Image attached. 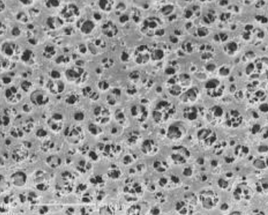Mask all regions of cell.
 <instances>
[{
	"mask_svg": "<svg viewBox=\"0 0 268 215\" xmlns=\"http://www.w3.org/2000/svg\"><path fill=\"white\" fill-rule=\"evenodd\" d=\"M18 112L21 116H33L38 110L30 101L28 97H26L19 104L15 106Z\"/></svg>",
	"mask_w": 268,
	"mask_h": 215,
	"instance_id": "31",
	"label": "cell"
},
{
	"mask_svg": "<svg viewBox=\"0 0 268 215\" xmlns=\"http://www.w3.org/2000/svg\"><path fill=\"white\" fill-rule=\"evenodd\" d=\"M15 61L8 59L2 56V61H1V67H2V72L3 73H8L11 72V71L13 69V65L15 64Z\"/></svg>",
	"mask_w": 268,
	"mask_h": 215,
	"instance_id": "41",
	"label": "cell"
},
{
	"mask_svg": "<svg viewBox=\"0 0 268 215\" xmlns=\"http://www.w3.org/2000/svg\"><path fill=\"white\" fill-rule=\"evenodd\" d=\"M19 3H20L21 5L25 7H32L35 5V3H37V2L19 1Z\"/></svg>",
	"mask_w": 268,
	"mask_h": 215,
	"instance_id": "45",
	"label": "cell"
},
{
	"mask_svg": "<svg viewBox=\"0 0 268 215\" xmlns=\"http://www.w3.org/2000/svg\"><path fill=\"white\" fill-rule=\"evenodd\" d=\"M191 136L194 144L205 150L211 149L219 140L218 134L210 127H200L192 130Z\"/></svg>",
	"mask_w": 268,
	"mask_h": 215,
	"instance_id": "12",
	"label": "cell"
},
{
	"mask_svg": "<svg viewBox=\"0 0 268 215\" xmlns=\"http://www.w3.org/2000/svg\"><path fill=\"white\" fill-rule=\"evenodd\" d=\"M97 22L94 18L83 19L82 17L76 23L77 30L85 36L92 35L97 29Z\"/></svg>",
	"mask_w": 268,
	"mask_h": 215,
	"instance_id": "29",
	"label": "cell"
},
{
	"mask_svg": "<svg viewBox=\"0 0 268 215\" xmlns=\"http://www.w3.org/2000/svg\"><path fill=\"white\" fill-rule=\"evenodd\" d=\"M125 131L126 130L112 121L108 127L105 128L106 137L113 139L120 140Z\"/></svg>",
	"mask_w": 268,
	"mask_h": 215,
	"instance_id": "33",
	"label": "cell"
},
{
	"mask_svg": "<svg viewBox=\"0 0 268 215\" xmlns=\"http://www.w3.org/2000/svg\"><path fill=\"white\" fill-rule=\"evenodd\" d=\"M113 122L125 130L133 126L126 104L113 109Z\"/></svg>",
	"mask_w": 268,
	"mask_h": 215,
	"instance_id": "22",
	"label": "cell"
},
{
	"mask_svg": "<svg viewBox=\"0 0 268 215\" xmlns=\"http://www.w3.org/2000/svg\"><path fill=\"white\" fill-rule=\"evenodd\" d=\"M151 175L154 177L158 190L173 193L189 186L186 184L180 174L174 169L163 175Z\"/></svg>",
	"mask_w": 268,
	"mask_h": 215,
	"instance_id": "9",
	"label": "cell"
},
{
	"mask_svg": "<svg viewBox=\"0 0 268 215\" xmlns=\"http://www.w3.org/2000/svg\"><path fill=\"white\" fill-rule=\"evenodd\" d=\"M16 21L23 24H28L31 23L32 17L30 16L28 13H26L24 12H20L17 13L16 16Z\"/></svg>",
	"mask_w": 268,
	"mask_h": 215,
	"instance_id": "42",
	"label": "cell"
},
{
	"mask_svg": "<svg viewBox=\"0 0 268 215\" xmlns=\"http://www.w3.org/2000/svg\"><path fill=\"white\" fill-rule=\"evenodd\" d=\"M62 137L68 146L76 148L82 146L89 140L84 124L70 121Z\"/></svg>",
	"mask_w": 268,
	"mask_h": 215,
	"instance_id": "8",
	"label": "cell"
},
{
	"mask_svg": "<svg viewBox=\"0 0 268 215\" xmlns=\"http://www.w3.org/2000/svg\"><path fill=\"white\" fill-rule=\"evenodd\" d=\"M76 52L79 53L80 56H85L88 51L87 43H80L76 47Z\"/></svg>",
	"mask_w": 268,
	"mask_h": 215,
	"instance_id": "44",
	"label": "cell"
},
{
	"mask_svg": "<svg viewBox=\"0 0 268 215\" xmlns=\"http://www.w3.org/2000/svg\"><path fill=\"white\" fill-rule=\"evenodd\" d=\"M152 203L146 198L125 205L123 214H149Z\"/></svg>",
	"mask_w": 268,
	"mask_h": 215,
	"instance_id": "21",
	"label": "cell"
},
{
	"mask_svg": "<svg viewBox=\"0 0 268 215\" xmlns=\"http://www.w3.org/2000/svg\"><path fill=\"white\" fill-rule=\"evenodd\" d=\"M101 31L105 38L114 39L118 34V26L112 20H104L101 24Z\"/></svg>",
	"mask_w": 268,
	"mask_h": 215,
	"instance_id": "30",
	"label": "cell"
},
{
	"mask_svg": "<svg viewBox=\"0 0 268 215\" xmlns=\"http://www.w3.org/2000/svg\"><path fill=\"white\" fill-rule=\"evenodd\" d=\"M98 7L101 13L109 14L113 12L116 2L114 1H100L98 2Z\"/></svg>",
	"mask_w": 268,
	"mask_h": 215,
	"instance_id": "38",
	"label": "cell"
},
{
	"mask_svg": "<svg viewBox=\"0 0 268 215\" xmlns=\"http://www.w3.org/2000/svg\"><path fill=\"white\" fill-rule=\"evenodd\" d=\"M45 111L46 114L40 119L42 122L53 135L62 136L69 122V113L50 107Z\"/></svg>",
	"mask_w": 268,
	"mask_h": 215,
	"instance_id": "4",
	"label": "cell"
},
{
	"mask_svg": "<svg viewBox=\"0 0 268 215\" xmlns=\"http://www.w3.org/2000/svg\"><path fill=\"white\" fill-rule=\"evenodd\" d=\"M44 5L45 6L49 9V10H57V9H61L63 7L62 3L63 2L61 1H46L44 2Z\"/></svg>",
	"mask_w": 268,
	"mask_h": 215,
	"instance_id": "43",
	"label": "cell"
},
{
	"mask_svg": "<svg viewBox=\"0 0 268 215\" xmlns=\"http://www.w3.org/2000/svg\"><path fill=\"white\" fill-rule=\"evenodd\" d=\"M195 192L200 210L212 212L219 209L222 199L217 188L211 186L202 187Z\"/></svg>",
	"mask_w": 268,
	"mask_h": 215,
	"instance_id": "6",
	"label": "cell"
},
{
	"mask_svg": "<svg viewBox=\"0 0 268 215\" xmlns=\"http://www.w3.org/2000/svg\"><path fill=\"white\" fill-rule=\"evenodd\" d=\"M253 185L254 188L255 194L259 196H267V178L262 177L255 182Z\"/></svg>",
	"mask_w": 268,
	"mask_h": 215,
	"instance_id": "36",
	"label": "cell"
},
{
	"mask_svg": "<svg viewBox=\"0 0 268 215\" xmlns=\"http://www.w3.org/2000/svg\"><path fill=\"white\" fill-rule=\"evenodd\" d=\"M89 52H92L93 55L102 52L103 49H106L107 44L105 39L97 37L91 40V43H87Z\"/></svg>",
	"mask_w": 268,
	"mask_h": 215,
	"instance_id": "34",
	"label": "cell"
},
{
	"mask_svg": "<svg viewBox=\"0 0 268 215\" xmlns=\"http://www.w3.org/2000/svg\"><path fill=\"white\" fill-rule=\"evenodd\" d=\"M67 83L65 80L61 79H49L46 82L43 88L46 90L55 99H57L64 95L67 90Z\"/></svg>",
	"mask_w": 268,
	"mask_h": 215,
	"instance_id": "23",
	"label": "cell"
},
{
	"mask_svg": "<svg viewBox=\"0 0 268 215\" xmlns=\"http://www.w3.org/2000/svg\"><path fill=\"white\" fill-rule=\"evenodd\" d=\"M58 15L66 24H74L82 17L79 6L74 3L66 4L61 9Z\"/></svg>",
	"mask_w": 268,
	"mask_h": 215,
	"instance_id": "20",
	"label": "cell"
},
{
	"mask_svg": "<svg viewBox=\"0 0 268 215\" xmlns=\"http://www.w3.org/2000/svg\"><path fill=\"white\" fill-rule=\"evenodd\" d=\"M84 125L89 139L97 141L106 137L105 128L101 125L89 120Z\"/></svg>",
	"mask_w": 268,
	"mask_h": 215,
	"instance_id": "28",
	"label": "cell"
},
{
	"mask_svg": "<svg viewBox=\"0 0 268 215\" xmlns=\"http://www.w3.org/2000/svg\"><path fill=\"white\" fill-rule=\"evenodd\" d=\"M56 101L68 110H71L86 103L79 89L74 87L67 89V91Z\"/></svg>",
	"mask_w": 268,
	"mask_h": 215,
	"instance_id": "16",
	"label": "cell"
},
{
	"mask_svg": "<svg viewBox=\"0 0 268 215\" xmlns=\"http://www.w3.org/2000/svg\"><path fill=\"white\" fill-rule=\"evenodd\" d=\"M95 142L96 147L105 163L117 161L125 149L120 140L105 137Z\"/></svg>",
	"mask_w": 268,
	"mask_h": 215,
	"instance_id": "7",
	"label": "cell"
},
{
	"mask_svg": "<svg viewBox=\"0 0 268 215\" xmlns=\"http://www.w3.org/2000/svg\"><path fill=\"white\" fill-rule=\"evenodd\" d=\"M162 153L175 169L192 164L195 159L193 149L185 144L164 147Z\"/></svg>",
	"mask_w": 268,
	"mask_h": 215,
	"instance_id": "3",
	"label": "cell"
},
{
	"mask_svg": "<svg viewBox=\"0 0 268 215\" xmlns=\"http://www.w3.org/2000/svg\"><path fill=\"white\" fill-rule=\"evenodd\" d=\"M89 74L87 71L83 67L76 65L70 67L65 71L64 77L67 84L80 88L86 84Z\"/></svg>",
	"mask_w": 268,
	"mask_h": 215,
	"instance_id": "14",
	"label": "cell"
},
{
	"mask_svg": "<svg viewBox=\"0 0 268 215\" xmlns=\"http://www.w3.org/2000/svg\"><path fill=\"white\" fill-rule=\"evenodd\" d=\"M28 97L38 110L42 111L48 109L56 102L55 98L43 88H38Z\"/></svg>",
	"mask_w": 268,
	"mask_h": 215,
	"instance_id": "17",
	"label": "cell"
},
{
	"mask_svg": "<svg viewBox=\"0 0 268 215\" xmlns=\"http://www.w3.org/2000/svg\"><path fill=\"white\" fill-rule=\"evenodd\" d=\"M5 3V2L4 1H1V2H0V3H1V13L2 14L4 13V12L6 11V4Z\"/></svg>",
	"mask_w": 268,
	"mask_h": 215,
	"instance_id": "48",
	"label": "cell"
},
{
	"mask_svg": "<svg viewBox=\"0 0 268 215\" xmlns=\"http://www.w3.org/2000/svg\"><path fill=\"white\" fill-rule=\"evenodd\" d=\"M164 148L156 129L152 128L146 132L138 151L143 158L148 160L162 154Z\"/></svg>",
	"mask_w": 268,
	"mask_h": 215,
	"instance_id": "5",
	"label": "cell"
},
{
	"mask_svg": "<svg viewBox=\"0 0 268 215\" xmlns=\"http://www.w3.org/2000/svg\"><path fill=\"white\" fill-rule=\"evenodd\" d=\"M191 130L188 125L180 120L174 121L164 128L157 129L165 147L183 144Z\"/></svg>",
	"mask_w": 268,
	"mask_h": 215,
	"instance_id": "2",
	"label": "cell"
},
{
	"mask_svg": "<svg viewBox=\"0 0 268 215\" xmlns=\"http://www.w3.org/2000/svg\"><path fill=\"white\" fill-rule=\"evenodd\" d=\"M150 173L155 176L166 174L173 169L166 157L162 154L148 160Z\"/></svg>",
	"mask_w": 268,
	"mask_h": 215,
	"instance_id": "19",
	"label": "cell"
},
{
	"mask_svg": "<svg viewBox=\"0 0 268 215\" xmlns=\"http://www.w3.org/2000/svg\"><path fill=\"white\" fill-rule=\"evenodd\" d=\"M141 158H143L138 150L125 148L116 162L126 170L136 164Z\"/></svg>",
	"mask_w": 268,
	"mask_h": 215,
	"instance_id": "24",
	"label": "cell"
},
{
	"mask_svg": "<svg viewBox=\"0 0 268 215\" xmlns=\"http://www.w3.org/2000/svg\"><path fill=\"white\" fill-rule=\"evenodd\" d=\"M230 192L233 202L243 206L252 203L256 196L253 184L246 181H239L234 184Z\"/></svg>",
	"mask_w": 268,
	"mask_h": 215,
	"instance_id": "10",
	"label": "cell"
},
{
	"mask_svg": "<svg viewBox=\"0 0 268 215\" xmlns=\"http://www.w3.org/2000/svg\"><path fill=\"white\" fill-rule=\"evenodd\" d=\"M66 25V23L59 15L49 16L46 21L47 28L51 32L62 30Z\"/></svg>",
	"mask_w": 268,
	"mask_h": 215,
	"instance_id": "32",
	"label": "cell"
},
{
	"mask_svg": "<svg viewBox=\"0 0 268 215\" xmlns=\"http://www.w3.org/2000/svg\"><path fill=\"white\" fill-rule=\"evenodd\" d=\"M2 96L5 104L11 106H16L26 97L20 85L15 84L3 87Z\"/></svg>",
	"mask_w": 268,
	"mask_h": 215,
	"instance_id": "18",
	"label": "cell"
},
{
	"mask_svg": "<svg viewBox=\"0 0 268 215\" xmlns=\"http://www.w3.org/2000/svg\"><path fill=\"white\" fill-rule=\"evenodd\" d=\"M8 32V28L6 23L2 22V26H1V36L2 37H3L4 36L6 35Z\"/></svg>",
	"mask_w": 268,
	"mask_h": 215,
	"instance_id": "46",
	"label": "cell"
},
{
	"mask_svg": "<svg viewBox=\"0 0 268 215\" xmlns=\"http://www.w3.org/2000/svg\"><path fill=\"white\" fill-rule=\"evenodd\" d=\"M169 97H160L152 101L150 123L155 129H162L180 118V106Z\"/></svg>",
	"mask_w": 268,
	"mask_h": 215,
	"instance_id": "1",
	"label": "cell"
},
{
	"mask_svg": "<svg viewBox=\"0 0 268 215\" xmlns=\"http://www.w3.org/2000/svg\"><path fill=\"white\" fill-rule=\"evenodd\" d=\"M22 32L21 31V30L19 28H14L12 30V34L15 37H19V36L20 35Z\"/></svg>",
	"mask_w": 268,
	"mask_h": 215,
	"instance_id": "47",
	"label": "cell"
},
{
	"mask_svg": "<svg viewBox=\"0 0 268 215\" xmlns=\"http://www.w3.org/2000/svg\"><path fill=\"white\" fill-rule=\"evenodd\" d=\"M100 166L110 185L120 184L127 176L126 170L116 161L111 163L103 162Z\"/></svg>",
	"mask_w": 268,
	"mask_h": 215,
	"instance_id": "13",
	"label": "cell"
},
{
	"mask_svg": "<svg viewBox=\"0 0 268 215\" xmlns=\"http://www.w3.org/2000/svg\"><path fill=\"white\" fill-rule=\"evenodd\" d=\"M145 133L139 127L133 125L124 131L120 140L125 148L138 150Z\"/></svg>",
	"mask_w": 268,
	"mask_h": 215,
	"instance_id": "15",
	"label": "cell"
},
{
	"mask_svg": "<svg viewBox=\"0 0 268 215\" xmlns=\"http://www.w3.org/2000/svg\"><path fill=\"white\" fill-rule=\"evenodd\" d=\"M42 56L48 60L55 59L58 56V47L54 44H48L43 48Z\"/></svg>",
	"mask_w": 268,
	"mask_h": 215,
	"instance_id": "39",
	"label": "cell"
},
{
	"mask_svg": "<svg viewBox=\"0 0 268 215\" xmlns=\"http://www.w3.org/2000/svg\"><path fill=\"white\" fill-rule=\"evenodd\" d=\"M36 60H37V56L32 49H26L22 51L20 58V61L22 64L27 66H32L35 64Z\"/></svg>",
	"mask_w": 268,
	"mask_h": 215,
	"instance_id": "35",
	"label": "cell"
},
{
	"mask_svg": "<svg viewBox=\"0 0 268 215\" xmlns=\"http://www.w3.org/2000/svg\"><path fill=\"white\" fill-rule=\"evenodd\" d=\"M151 60V51L145 45H140L134 50L132 53V60L138 66L146 65Z\"/></svg>",
	"mask_w": 268,
	"mask_h": 215,
	"instance_id": "27",
	"label": "cell"
},
{
	"mask_svg": "<svg viewBox=\"0 0 268 215\" xmlns=\"http://www.w3.org/2000/svg\"><path fill=\"white\" fill-rule=\"evenodd\" d=\"M1 50L3 57L14 61H16V58L20 61L23 51L19 44L13 41H6L5 43H2Z\"/></svg>",
	"mask_w": 268,
	"mask_h": 215,
	"instance_id": "26",
	"label": "cell"
},
{
	"mask_svg": "<svg viewBox=\"0 0 268 215\" xmlns=\"http://www.w3.org/2000/svg\"><path fill=\"white\" fill-rule=\"evenodd\" d=\"M71 57L70 55H67V53H62V55H58L55 58L54 61L55 64L59 66H67L70 64Z\"/></svg>",
	"mask_w": 268,
	"mask_h": 215,
	"instance_id": "40",
	"label": "cell"
},
{
	"mask_svg": "<svg viewBox=\"0 0 268 215\" xmlns=\"http://www.w3.org/2000/svg\"><path fill=\"white\" fill-rule=\"evenodd\" d=\"M89 120L106 128L113 121V109L103 102L88 105Z\"/></svg>",
	"mask_w": 268,
	"mask_h": 215,
	"instance_id": "11",
	"label": "cell"
},
{
	"mask_svg": "<svg viewBox=\"0 0 268 215\" xmlns=\"http://www.w3.org/2000/svg\"><path fill=\"white\" fill-rule=\"evenodd\" d=\"M20 87L26 97H29L36 89L39 88L36 83L29 79L23 80L21 83Z\"/></svg>",
	"mask_w": 268,
	"mask_h": 215,
	"instance_id": "37",
	"label": "cell"
},
{
	"mask_svg": "<svg viewBox=\"0 0 268 215\" xmlns=\"http://www.w3.org/2000/svg\"><path fill=\"white\" fill-rule=\"evenodd\" d=\"M150 172L148 160L141 158L135 165L126 169L127 176L144 178Z\"/></svg>",
	"mask_w": 268,
	"mask_h": 215,
	"instance_id": "25",
	"label": "cell"
}]
</instances>
